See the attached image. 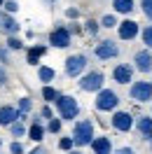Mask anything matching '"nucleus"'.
<instances>
[{
	"instance_id": "31",
	"label": "nucleus",
	"mask_w": 152,
	"mask_h": 154,
	"mask_svg": "<svg viewBox=\"0 0 152 154\" xmlns=\"http://www.w3.org/2000/svg\"><path fill=\"white\" fill-rule=\"evenodd\" d=\"M0 66H12V51L7 47H5V45H0Z\"/></svg>"
},
{
	"instance_id": "15",
	"label": "nucleus",
	"mask_w": 152,
	"mask_h": 154,
	"mask_svg": "<svg viewBox=\"0 0 152 154\" xmlns=\"http://www.w3.org/2000/svg\"><path fill=\"white\" fill-rule=\"evenodd\" d=\"M133 128H136V133L141 135L145 143H150V140H152V117H150V115H141V117H136V122H133Z\"/></svg>"
},
{
	"instance_id": "42",
	"label": "nucleus",
	"mask_w": 152,
	"mask_h": 154,
	"mask_svg": "<svg viewBox=\"0 0 152 154\" xmlns=\"http://www.w3.org/2000/svg\"><path fill=\"white\" fill-rule=\"evenodd\" d=\"M2 5H5V0H0V10H2Z\"/></svg>"
},
{
	"instance_id": "6",
	"label": "nucleus",
	"mask_w": 152,
	"mask_h": 154,
	"mask_svg": "<svg viewBox=\"0 0 152 154\" xmlns=\"http://www.w3.org/2000/svg\"><path fill=\"white\" fill-rule=\"evenodd\" d=\"M77 87H80V91H84V94H98L105 87V72L98 70V68L87 70L82 77H77Z\"/></svg>"
},
{
	"instance_id": "36",
	"label": "nucleus",
	"mask_w": 152,
	"mask_h": 154,
	"mask_svg": "<svg viewBox=\"0 0 152 154\" xmlns=\"http://www.w3.org/2000/svg\"><path fill=\"white\" fill-rule=\"evenodd\" d=\"M10 154H26V147L21 140H12L10 143Z\"/></svg>"
},
{
	"instance_id": "41",
	"label": "nucleus",
	"mask_w": 152,
	"mask_h": 154,
	"mask_svg": "<svg viewBox=\"0 0 152 154\" xmlns=\"http://www.w3.org/2000/svg\"><path fill=\"white\" fill-rule=\"evenodd\" d=\"M68 154H84V152H82V149H77V147H75V149H70Z\"/></svg>"
},
{
	"instance_id": "34",
	"label": "nucleus",
	"mask_w": 152,
	"mask_h": 154,
	"mask_svg": "<svg viewBox=\"0 0 152 154\" xmlns=\"http://www.w3.org/2000/svg\"><path fill=\"white\" fill-rule=\"evenodd\" d=\"M63 17H66L68 21H77L82 17V12L77 10V7H66V10H63Z\"/></svg>"
},
{
	"instance_id": "22",
	"label": "nucleus",
	"mask_w": 152,
	"mask_h": 154,
	"mask_svg": "<svg viewBox=\"0 0 152 154\" xmlns=\"http://www.w3.org/2000/svg\"><path fill=\"white\" fill-rule=\"evenodd\" d=\"M38 79L42 84H52L56 79V70L52 66H38Z\"/></svg>"
},
{
	"instance_id": "3",
	"label": "nucleus",
	"mask_w": 152,
	"mask_h": 154,
	"mask_svg": "<svg viewBox=\"0 0 152 154\" xmlns=\"http://www.w3.org/2000/svg\"><path fill=\"white\" fill-rule=\"evenodd\" d=\"M119 103H122V98L119 94L110 87H103L98 94H94V110L96 112H103V115H112L115 110H119Z\"/></svg>"
},
{
	"instance_id": "32",
	"label": "nucleus",
	"mask_w": 152,
	"mask_h": 154,
	"mask_svg": "<svg viewBox=\"0 0 152 154\" xmlns=\"http://www.w3.org/2000/svg\"><path fill=\"white\" fill-rule=\"evenodd\" d=\"M138 7H141L143 17L152 23V0H141V5H138Z\"/></svg>"
},
{
	"instance_id": "28",
	"label": "nucleus",
	"mask_w": 152,
	"mask_h": 154,
	"mask_svg": "<svg viewBox=\"0 0 152 154\" xmlns=\"http://www.w3.org/2000/svg\"><path fill=\"white\" fill-rule=\"evenodd\" d=\"M5 47L10 49V51H24V49H26V45H24V42H21L17 35H12V38L5 40Z\"/></svg>"
},
{
	"instance_id": "21",
	"label": "nucleus",
	"mask_w": 152,
	"mask_h": 154,
	"mask_svg": "<svg viewBox=\"0 0 152 154\" xmlns=\"http://www.w3.org/2000/svg\"><path fill=\"white\" fill-rule=\"evenodd\" d=\"M59 94H61V91H59L54 84H42V89H40L42 100H45V103H49V105H54V100L59 98Z\"/></svg>"
},
{
	"instance_id": "2",
	"label": "nucleus",
	"mask_w": 152,
	"mask_h": 154,
	"mask_svg": "<svg viewBox=\"0 0 152 154\" xmlns=\"http://www.w3.org/2000/svg\"><path fill=\"white\" fill-rule=\"evenodd\" d=\"M70 138L75 143L77 149H84L91 145V140L96 138V131H94V122L91 119H75L73 122V131H70Z\"/></svg>"
},
{
	"instance_id": "12",
	"label": "nucleus",
	"mask_w": 152,
	"mask_h": 154,
	"mask_svg": "<svg viewBox=\"0 0 152 154\" xmlns=\"http://www.w3.org/2000/svg\"><path fill=\"white\" fill-rule=\"evenodd\" d=\"M133 75H136V70H133L131 63H115V68L110 70L112 82L119 84V87H129V84L133 82Z\"/></svg>"
},
{
	"instance_id": "16",
	"label": "nucleus",
	"mask_w": 152,
	"mask_h": 154,
	"mask_svg": "<svg viewBox=\"0 0 152 154\" xmlns=\"http://www.w3.org/2000/svg\"><path fill=\"white\" fill-rule=\"evenodd\" d=\"M89 149H91V154H112V138L110 135H96L94 140H91V145H89Z\"/></svg>"
},
{
	"instance_id": "18",
	"label": "nucleus",
	"mask_w": 152,
	"mask_h": 154,
	"mask_svg": "<svg viewBox=\"0 0 152 154\" xmlns=\"http://www.w3.org/2000/svg\"><path fill=\"white\" fill-rule=\"evenodd\" d=\"M19 119V112H17V105H10V103H2L0 105V126L7 128L10 124H14Z\"/></svg>"
},
{
	"instance_id": "7",
	"label": "nucleus",
	"mask_w": 152,
	"mask_h": 154,
	"mask_svg": "<svg viewBox=\"0 0 152 154\" xmlns=\"http://www.w3.org/2000/svg\"><path fill=\"white\" fill-rule=\"evenodd\" d=\"M70 45H73V35L68 33L66 23H63V21L54 23V28L49 30V35H47V47H52V49H68Z\"/></svg>"
},
{
	"instance_id": "19",
	"label": "nucleus",
	"mask_w": 152,
	"mask_h": 154,
	"mask_svg": "<svg viewBox=\"0 0 152 154\" xmlns=\"http://www.w3.org/2000/svg\"><path fill=\"white\" fill-rule=\"evenodd\" d=\"M110 5H112V12L119 17H131L133 12H136V0H110Z\"/></svg>"
},
{
	"instance_id": "5",
	"label": "nucleus",
	"mask_w": 152,
	"mask_h": 154,
	"mask_svg": "<svg viewBox=\"0 0 152 154\" xmlns=\"http://www.w3.org/2000/svg\"><path fill=\"white\" fill-rule=\"evenodd\" d=\"M94 58L96 61H101V63H108V61H117V58L122 56V47L117 45V40L112 38H105V40H98L94 45Z\"/></svg>"
},
{
	"instance_id": "35",
	"label": "nucleus",
	"mask_w": 152,
	"mask_h": 154,
	"mask_svg": "<svg viewBox=\"0 0 152 154\" xmlns=\"http://www.w3.org/2000/svg\"><path fill=\"white\" fill-rule=\"evenodd\" d=\"M66 28H68L70 35H82V23H80V21H68Z\"/></svg>"
},
{
	"instance_id": "4",
	"label": "nucleus",
	"mask_w": 152,
	"mask_h": 154,
	"mask_svg": "<svg viewBox=\"0 0 152 154\" xmlns=\"http://www.w3.org/2000/svg\"><path fill=\"white\" fill-rule=\"evenodd\" d=\"M87 70H89V56L84 51L70 54L63 61V77H68V79H77V77L84 75Z\"/></svg>"
},
{
	"instance_id": "20",
	"label": "nucleus",
	"mask_w": 152,
	"mask_h": 154,
	"mask_svg": "<svg viewBox=\"0 0 152 154\" xmlns=\"http://www.w3.org/2000/svg\"><path fill=\"white\" fill-rule=\"evenodd\" d=\"M98 33H101V23H98V19H84V23H82V35H87V38H98Z\"/></svg>"
},
{
	"instance_id": "10",
	"label": "nucleus",
	"mask_w": 152,
	"mask_h": 154,
	"mask_svg": "<svg viewBox=\"0 0 152 154\" xmlns=\"http://www.w3.org/2000/svg\"><path fill=\"white\" fill-rule=\"evenodd\" d=\"M117 38L122 40V42H133L136 38H141V23L138 21H133V19H122L119 23H117Z\"/></svg>"
},
{
	"instance_id": "29",
	"label": "nucleus",
	"mask_w": 152,
	"mask_h": 154,
	"mask_svg": "<svg viewBox=\"0 0 152 154\" xmlns=\"http://www.w3.org/2000/svg\"><path fill=\"white\" fill-rule=\"evenodd\" d=\"M56 147L59 149H61V152H70V149H75V143H73V138H70V135H61V138H59V143H56Z\"/></svg>"
},
{
	"instance_id": "24",
	"label": "nucleus",
	"mask_w": 152,
	"mask_h": 154,
	"mask_svg": "<svg viewBox=\"0 0 152 154\" xmlns=\"http://www.w3.org/2000/svg\"><path fill=\"white\" fill-rule=\"evenodd\" d=\"M33 110H35V103H33L30 96H21L19 100H17V112H19V115H30Z\"/></svg>"
},
{
	"instance_id": "40",
	"label": "nucleus",
	"mask_w": 152,
	"mask_h": 154,
	"mask_svg": "<svg viewBox=\"0 0 152 154\" xmlns=\"http://www.w3.org/2000/svg\"><path fill=\"white\" fill-rule=\"evenodd\" d=\"M45 5H49V10H54V5H56V0H42Z\"/></svg>"
},
{
	"instance_id": "45",
	"label": "nucleus",
	"mask_w": 152,
	"mask_h": 154,
	"mask_svg": "<svg viewBox=\"0 0 152 154\" xmlns=\"http://www.w3.org/2000/svg\"><path fill=\"white\" fill-rule=\"evenodd\" d=\"M150 82H152V79H150Z\"/></svg>"
},
{
	"instance_id": "11",
	"label": "nucleus",
	"mask_w": 152,
	"mask_h": 154,
	"mask_svg": "<svg viewBox=\"0 0 152 154\" xmlns=\"http://www.w3.org/2000/svg\"><path fill=\"white\" fill-rule=\"evenodd\" d=\"M131 66L136 72H141V75H150L152 72V51L150 49H136L133 51V58H131Z\"/></svg>"
},
{
	"instance_id": "13",
	"label": "nucleus",
	"mask_w": 152,
	"mask_h": 154,
	"mask_svg": "<svg viewBox=\"0 0 152 154\" xmlns=\"http://www.w3.org/2000/svg\"><path fill=\"white\" fill-rule=\"evenodd\" d=\"M26 135H28V140H33V143H42L45 138H47V128H45V122L38 117V112L30 117V124H28V131H26Z\"/></svg>"
},
{
	"instance_id": "1",
	"label": "nucleus",
	"mask_w": 152,
	"mask_h": 154,
	"mask_svg": "<svg viewBox=\"0 0 152 154\" xmlns=\"http://www.w3.org/2000/svg\"><path fill=\"white\" fill-rule=\"evenodd\" d=\"M54 112L61 122H68V124H73L75 119H80V112H82V107L77 103L75 96H70V94H59V98L54 100Z\"/></svg>"
},
{
	"instance_id": "23",
	"label": "nucleus",
	"mask_w": 152,
	"mask_h": 154,
	"mask_svg": "<svg viewBox=\"0 0 152 154\" xmlns=\"http://www.w3.org/2000/svg\"><path fill=\"white\" fill-rule=\"evenodd\" d=\"M7 131H10V138H14V140H21V138H26L28 124H24V122H14V124L7 126Z\"/></svg>"
},
{
	"instance_id": "39",
	"label": "nucleus",
	"mask_w": 152,
	"mask_h": 154,
	"mask_svg": "<svg viewBox=\"0 0 152 154\" xmlns=\"http://www.w3.org/2000/svg\"><path fill=\"white\" fill-rule=\"evenodd\" d=\"M26 154H49V149H47V147H45L42 143H40V145H35L33 149H28Z\"/></svg>"
},
{
	"instance_id": "30",
	"label": "nucleus",
	"mask_w": 152,
	"mask_h": 154,
	"mask_svg": "<svg viewBox=\"0 0 152 154\" xmlns=\"http://www.w3.org/2000/svg\"><path fill=\"white\" fill-rule=\"evenodd\" d=\"M38 117L42 119V122H47V119H52V117H56L54 115V105H49V103H45V105L38 110Z\"/></svg>"
},
{
	"instance_id": "14",
	"label": "nucleus",
	"mask_w": 152,
	"mask_h": 154,
	"mask_svg": "<svg viewBox=\"0 0 152 154\" xmlns=\"http://www.w3.org/2000/svg\"><path fill=\"white\" fill-rule=\"evenodd\" d=\"M19 30H21V26L17 23V19H14L12 14L0 10V33H2L5 38H12V35H19Z\"/></svg>"
},
{
	"instance_id": "38",
	"label": "nucleus",
	"mask_w": 152,
	"mask_h": 154,
	"mask_svg": "<svg viewBox=\"0 0 152 154\" xmlns=\"http://www.w3.org/2000/svg\"><path fill=\"white\" fill-rule=\"evenodd\" d=\"M112 154H138L133 147H129V145H122V147H117V149H112Z\"/></svg>"
},
{
	"instance_id": "27",
	"label": "nucleus",
	"mask_w": 152,
	"mask_h": 154,
	"mask_svg": "<svg viewBox=\"0 0 152 154\" xmlns=\"http://www.w3.org/2000/svg\"><path fill=\"white\" fill-rule=\"evenodd\" d=\"M141 40H143V45H145V49L152 51V23L141 26Z\"/></svg>"
},
{
	"instance_id": "9",
	"label": "nucleus",
	"mask_w": 152,
	"mask_h": 154,
	"mask_svg": "<svg viewBox=\"0 0 152 154\" xmlns=\"http://www.w3.org/2000/svg\"><path fill=\"white\" fill-rule=\"evenodd\" d=\"M133 122H136V117L129 110H115L112 115H110V126H112V131H117V133H131Z\"/></svg>"
},
{
	"instance_id": "44",
	"label": "nucleus",
	"mask_w": 152,
	"mask_h": 154,
	"mask_svg": "<svg viewBox=\"0 0 152 154\" xmlns=\"http://www.w3.org/2000/svg\"><path fill=\"white\" fill-rule=\"evenodd\" d=\"M150 117H152V110H150Z\"/></svg>"
},
{
	"instance_id": "8",
	"label": "nucleus",
	"mask_w": 152,
	"mask_h": 154,
	"mask_svg": "<svg viewBox=\"0 0 152 154\" xmlns=\"http://www.w3.org/2000/svg\"><path fill=\"white\" fill-rule=\"evenodd\" d=\"M129 98L138 105L152 103V82L150 79H133L129 84Z\"/></svg>"
},
{
	"instance_id": "33",
	"label": "nucleus",
	"mask_w": 152,
	"mask_h": 154,
	"mask_svg": "<svg viewBox=\"0 0 152 154\" xmlns=\"http://www.w3.org/2000/svg\"><path fill=\"white\" fill-rule=\"evenodd\" d=\"M2 12H7V14H12V17H14V14L19 12V2H17V0H5Z\"/></svg>"
},
{
	"instance_id": "43",
	"label": "nucleus",
	"mask_w": 152,
	"mask_h": 154,
	"mask_svg": "<svg viewBox=\"0 0 152 154\" xmlns=\"http://www.w3.org/2000/svg\"><path fill=\"white\" fill-rule=\"evenodd\" d=\"M150 149H152V140H150Z\"/></svg>"
},
{
	"instance_id": "37",
	"label": "nucleus",
	"mask_w": 152,
	"mask_h": 154,
	"mask_svg": "<svg viewBox=\"0 0 152 154\" xmlns=\"http://www.w3.org/2000/svg\"><path fill=\"white\" fill-rule=\"evenodd\" d=\"M7 82H10V72H7V68L0 66V89L7 87Z\"/></svg>"
},
{
	"instance_id": "17",
	"label": "nucleus",
	"mask_w": 152,
	"mask_h": 154,
	"mask_svg": "<svg viewBox=\"0 0 152 154\" xmlns=\"http://www.w3.org/2000/svg\"><path fill=\"white\" fill-rule=\"evenodd\" d=\"M47 45H28V47L24 49V51H26V63H28V66H42V63H40V58L45 56V54H47Z\"/></svg>"
},
{
	"instance_id": "26",
	"label": "nucleus",
	"mask_w": 152,
	"mask_h": 154,
	"mask_svg": "<svg viewBox=\"0 0 152 154\" xmlns=\"http://www.w3.org/2000/svg\"><path fill=\"white\" fill-rule=\"evenodd\" d=\"M45 128H47L49 135H61V131H63V122H61L59 117H52V119L45 122Z\"/></svg>"
},
{
	"instance_id": "25",
	"label": "nucleus",
	"mask_w": 152,
	"mask_h": 154,
	"mask_svg": "<svg viewBox=\"0 0 152 154\" xmlns=\"http://www.w3.org/2000/svg\"><path fill=\"white\" fill-rule=\"evenodd\" d=\"M98 23H101V28L112 30V28H117V23H119V17H117L115 12H108V14H103V17L98 19Z\"/></svg>"
}]
</instances>
